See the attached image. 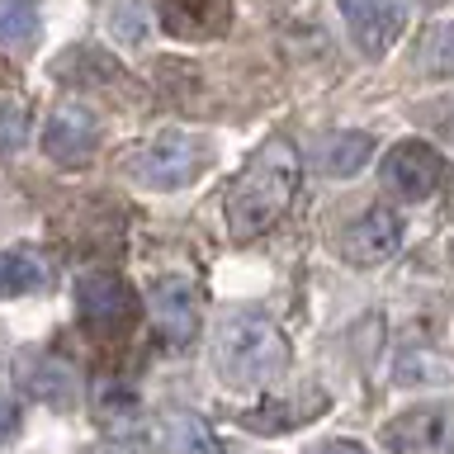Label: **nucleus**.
<instances>
[{"mask_svg": "<svg viewBox=\"0 0 454 454\" xmlns=\"http://www.w3.org/2000/svg\"><path fill=\"white\" fill-rule=\"evenodd\" d=\"M298 152L289 137H265L251 152V161L241 166V176L232 180V190L223 199V223L232 241H251L265 227H275L294 204L298 190Z\"/></svg>", "mask_w": 454, "mask_h": 454, "instance_id": "obj_1", "label": "nucleus"}, {"mask_svg": "<svg viewBox=\"0 0 454 454\" xmlns=\"http://www.w3.org/2000/svg\"><path fill=\"white\" fill-rule=\"evenodd\" d=\"M213 369L227 388H265L289 369V340L265 312H227L213 332Z\"/></svg>", "mask_w": 454, "mask_h": 454, "instance_id": "obj_2", "label": "nucleus"}, {"mask_svg": "<svg viewBox=\"0 0 454 454\" xmlns=\"http://www.w3.org/2000/svg\"><path fill=\"white\" fill-rule=\"evenodd\" d=\"M71 298H76V317L90 332H123L137 312L133 289L119 275H109V270H85L76 279V289H71Z\"/></svg>", "mask_w": 454, "mask_h": 454, "instance_id": "obj_3", "label": "nucleus"}, {"mask_svg": "<svg viewBox=\"0 0 454 454\" xmlns=\"http://www.w3.org/2000/svg\"><path fill=\"white\" fill-rule=\"evenodd\" d=\"M393 454H454V403H421L407 407L388 431Z\"/></svg>", "mask_w": 454, "mask_h": 454, "instance_id": "obj_4", "label": "nucleus"}, {"mask_svg": "<svg viewBox=\"0 0 454 454\" xmlns=\"http://www.w3.org/2000/svg\"><path fill=\"white\" fill-rule=\"evenodd\" d=\"M199 147L184 133H161L152 142H142L133 156V176L147 184V190H180L199 176Z\"/></svg>", "mask_w": 454, "mask_h": 454, "instance_id": "obj_5", "label": "nucleus"}, {"mask_svg": "<svg viewBox=\"0 0 454 454\" xmlns=\"http://www.w3.org/2000/svg\"><path fill=\"white\" fill-rule=\"evenodd\" d=\"M397 247H403V218L383 204L355 213V218L340 223V232H336V251L346 255L350 265H379V261H388Z\"/></svg>", "mask_w": 454, "mask_h": 454, "instance_id": "obj_6", "label": "nucleus"}, {"mask_svg": "<svg viewBox=\"0 0 454 454\" xmlns=\"http://www.w3.org/2000/svg\"><path fill=\"white\" fill-rule=\"evenodd\" d=\"M383 180L393 184L403 199H431L445 184V156L421 137H403L383 156Z\"/></svg>", "mask_w": 454, "mask_h": 454, "instance_id": "obj_7", "label": "nucleus"}, {"mask_svg": "<svg viewBox=\"0 0 454 454\" xmlns=\"http://www.w3.org/2000/svg\"><path fill=\"white\" fill-rule=\"evenodd\" d=\"M99 147V119L76 99L57 105L48 114V128H43V152L52 156L57 166H85Z\"/></svg>", "mask_w": 454, "mask_h": 454, "instance_id": "obj_8", "label": "nucleus"}, {"mask_svg": "<svg viewBox=\"0 0 454 454\" xmlns=\"http://www.w3.org/2000/svg\"><path fill=\"white\" fill-rule=\"evenodd\" d=\"M147 298H152V326H156V336H161V346L176 350L199 332V294H194L190 279L166 275V279L152 284Z\"/></svg>", "mask_w": 454, "mask_h": 454, "instance_id": "obj_9", "label": "nucleus"}, {"mask_svg": "<svg viewBox=\"0 0 454 454\" xmlns=\"http://www.w3.org/2000/svg\"><path fill=\"white\" fill-rule=\"evenodd\" d=\"M340 20H346L355 48L379 57L393 48V38L403 34V5L397 0H336Z\"/></svg>", "mask_w": 454, "mask_h": 454, "instance_id": "obj_10", "label": "nucleus"}, {"mask_svg": "<svg viewBox=\"0 0 454 454\" xmlns=\"http://www.w3.org/2000/svg\"><path fill=\"white\" fill-rule=\"evenodd\" d=\"M369 156H374V137L369 133H336L322 142V170L332 180H346L355 170H364Z\"/></svg>", "mask_w": 454, "mask_h": 454, "instance_id": "obj_11", "label": "nucleus"}, {"mask_svg": "<svg viewBox=\"0 0 454 454\" xmlns=\"http://www.w3.org/2000/svg\"><path fill=\"white\" fill-rule=\"evenodd\" d=\"M48 284V265L28 251H0V298H20Z\"/></svg>", "mask_w": 454, "mask_h": 454, "instance_id": "obj_12", "label": "nucleus"}, {"mask_svg": "<svg viewBox=\"0 0 454 454\" xmlns=\"http://www.w3.org/2000/svg\"><path fill=\"white\" fill-rule=\"evenodd\" d=\"M417 71L426 81H450L454 76V24H431L417 48Z\"/></svg>", "mask_w": 454, "mask_h": 454, "instance_id": "obj_13", "label": "nucleus"}, {"mask_svg": "<svg viewBox=\"0 0 454 454\" xmlns=\"http://www.w3.org/2000/svg\"><path fill=\"white\" fill-rule=\"evenodd\" d=\"M38 34L34 0H0V48H28Z\"/></svg>", "mask_w": 454, "mask_h": 454, "instance_id": "obj_14", "label": "nucleus"}, {"mask_svg": "<svg viewBox=\"0 0 454 454\" xmlns=\"http://www.w3.org/2000/svg\"><path fill=\"white\" fill-rule=\"evenodd\" d=\"M170 450L176 454H223L218 435L204 426V417H194V411H180L176 421H170Z\"/></svg>", "mask_w": 454, "mask_h": 454, "instance_id": "obj_15", "label": "nucleus"}, {"mask_svg": "<svg viewBox=\"0 0 454 454\" xmlns=\"http://www.w3.org/2000/svg\"><path fill=\"white\" fill-rule=\"evenodd\" d=\"M95 411L105 421H128V417H137V397H133V388H128V383H119V379H105L95 388Z\"/></svg>", "mask_w": 454, "mask_h": 454, "instance_id": "obj_16", "label": "nucleus"}, {"mask_svg": "<svg viewBox=\"0 0 454 454\" xmlns=\"http://www.w3.org/2000/svg\"><path fill=\"white\" fill-rule=\"evenodd\" d=\"M411 374H431V383H440V379H450V364L445 360H431V355L407 350L403 360H397V383H411Z\"/></svg>", "mask_w": 454, "mask_h": 454, "instance_id": "obj_17", "label": "nucleus"}, {"mask_svg": "<svg viewBox=\"0 0 454 454\" xmlns=\"http://www.w3.org/2000/svg\"><path fill=\"white\" fill-rule=\"evenodd\" d=\"M24 123V105H0V152H20Z\"/></svg>", "mask_w": 454, "mask_h": 454, "instance_id": "obj_18", "label": "nucleus"}, {"mask_svg": "<svg viewBox=\"0 0 454 454\" xmlns=\"http://www.w3.org/2000/svg\"><path fill=\"white\" fill-rule=\"evenodd\" d=\"M14 426H20V407H14V397L0 388V440H10Z\"/></svg>", "mask_w": 454, "mask_h": 454, "instance_id": "obj_19", "label": "nucleus"}, {"mask_svg": "<svg viewBox=\"0 0 454 454\" xmlns=\"http://www.w3.org/2000/svg\"><path fill=\"white\" fill-rule=\"evenodd\" d=\"M317 454H369V450L360 445V440H326Z\"/></svg>", "mask_w": 454, "mask_h": 454, "instance_id": "obj_20", "label": "nucleus"}]
</instances>
